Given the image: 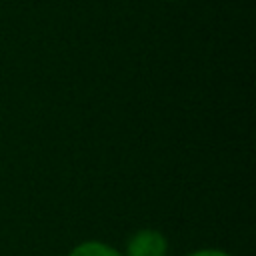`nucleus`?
I'll list each match as a JSON object with an SVG mask.
<instances>
[{
	"label": "nucleus",
	"mask_w": 256,
	"mask_h": 256,
	"mask_svg": "<svg viewBox=\"0 0 256 256\" xmlns=\"http://www.w3.org/2000/svg\"><path fill=\"white\" fill-rule=\"evenodd\" d=\"M186 256H230L228 252L224 250H216V248H202V250H196V252H190Z\"/></svg>",
	"instance_id": "nucleus-3"
},
{
	"label": "nucleus",
	"mask_w": 256,
	"mask_h": 256,
	"mask_svg": "<svg viewBox=\"0 0 256 256\" xmlns=\"http://www.w3.org/2000/svg\"><path fill=\"white\" fill-rule=\"evenodd\" d=\"M68 256H124V254H120L116 248H112L110 244H104L100 240H86V242H80L78 246H74Z\"/></svg>",
	"instance_id": "nucleus-2"
},
{
	"label": "nucleus",
	"mask_w": 256,
	"mask_h": 256,
	"mask_svg": "<svg viewBox=\"0 0 256 256\" xmlns=\"http://www.w3.org/2000/svg\"><path fill=\"white\" fill-rule=\"evenodd\" d=\"M166 252H168L166 236L158 230L142 228L128 238L124 256H166Z\"/></svg>",
	"instance_id": "nucleus-1"
}]
</instances>
